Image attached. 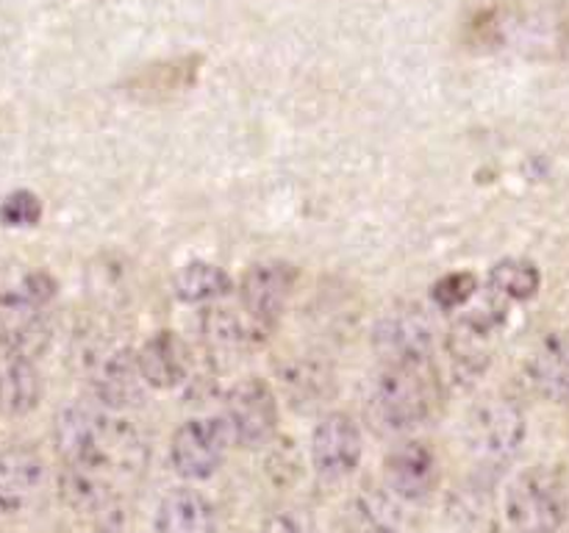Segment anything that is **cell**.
Here are the masks:
<instances>
[{"mask_svg":"<svg viewBox=\"0 0 569 533\" xmlns=\"http://www.w3.org/2000/svg\"><path fill=\"white\" fill-rule=\"evenodd\" d=\"M370 344L381 364H428L437 348V322L420 303H398L378 316Z\"/></svg>","mask_w":569,"mask_h":533,"instance_id":"cell-6","label":"cell"},{"mask_svg":"<svg viewBox=\"0 0 569 533\" xmlns=\"http://www.w3.org/2000/svg\"><path fill=\"white\" fill-rule=\"evenodd\" d=\"M172 292L183 303H214L231 292V275L211 261H187L172 278Z\"/></svg>","mask_w":569,"mask_h":533,"instance_id":"cell-22","label":"cell"},{"mask_svg":"<svg viewBox=\"0 0 569 533\" xmlns=\"http://www.w3.org/2000/svg\"><path fill=\"white\" fill-rule=\"evenodd\" d=\"M81 372L92 400L114 411L137 409L144 403L148 383L139 372L137 353L114 339H94L81 348Z\"/></svg>","mask_w":569,"mask_h":533,"instance_id":"cell-4","label":"cell"},{"mask_svg":"<svg viewBox=\"0 0 569 533\" xmlns=\"http://www.w3.org/2000/svg\"><path fill=\"white\" fill-rule=\"evenodd\" d=\"M53 444L61 464L98 472L111 481H133L148 461V447L122 411L98 400H76L56 414Z\"/></svg>","mask_w":569,"mask_h":533,"instance_id":"cell-1","label":"cell"},{"mask_svg":"<svg viewBox=\"0 0 569 533\" xmlns=\"http://www.w3.org/2000/svg\"><path fill=\"white\" fill-rule=\"evenodd\" d=\"M428 364L389 366L370 381L365 411L370 425L381 436H403L420 428L437 405V383Z\"/></svg>","mask_w":569,"mask_h":533,"instance_id":"cell-2","label":"cell"},{"mask_svg":"<svg viewBox=\"0 0 569 533\" xmlns=\"http://www.w3.org/2000/svg\"><path fill=\"white\" fill-rule=\"evenodd\" d=\"M442 481V464L437 450L420 439L395 444L383 459V489L400 503H422L437 492Z\"/></svg>","mask_w":569,"mask_h":533,"instance_id":"cell-10","label":"cell"},{"mask_svg":"<svg viewBox=\"0 0 569 533\" xmlns=\"http://www.w3.org/2000/svg\"><path fill=\"white\" fill-rule=\"evenodd\" d=\"M42 220V200L39 194L28 192V189H17V192L6 194L0 200V222L9 228H33Z\"/></svg>","mask_w":569,"mask_h":533,"instance_id":"cell-25","label":"cell"},{"mask_svg":"<svg viewBox=\"0 0 569 533\" xmlns=\"http://www.w3.org/2000/svg\"><path fill=\"white\" fill-rule=\"evenodd\" d=\"M137 364L148 389L170 392V389L183 386L189 381L192 353H189V344L176 331H159L139 348Z\"/></svg>","mask_w":569,"mask_h":533,"instance_id":"cell-14","label":"cell"},{"mask_svg":"<svg viewBox=\"0 0 569 533\" xmlns=\"http://www.w3.org/2000/svg\"><path fill=\"white\" fill-rule=\"evenodd\" d=\"M342 533H400L398 505L381 489H361L345 503Z\"/></svg>","mask_w":569,"mask_h":533,"instance_id":"cell-19","label":"cell"},{"mask_svg":"<svg viewBox=\"0 0 569 533\" xmlns=\"http://www.w3.org/2000/svg\"><path fill=\"white\" fill-rule=\"evenodd\" d=\"M526 411L509 398H483L467 414L465 442L481 470L509 466L526 444Z\"/></svg>","mask_w":569,"mask_h":533,"instance_id":"cell-3","label":"cell"},{"mask_svg":"<svg viewBox=\"0 0 569 533\" xmlns=\"http://www.w3.org/2000/svg\"><path fill=\"white\" fill-rule=\"evenodd\" d=\"M200 331H203L206 342L211 350H222V353H244L248 348H253L259 342L261 325H256L253 320H242L239 314H233L226 305H209L200 314Z\"/></svg>","mask_w":569,"mask_h":533,"instance_id":"cell-20","label":"cell"},{"mask_svg":"<svg viewBox=\"0 0 569 533\" xmlns=\"http://www.w3.org/2000/svg\"><path fill=\"white\" fill-rule=\"evenodd\" d=\"M44 394L37 364L22 355L6 353L0 359V416H26Z\"/></svg>","mask_w":569,"mask_h":533,"instance_id":"cell-18","label":"cell"},{"mask_svg":"<svg viewBox=\"0 0 569 533\" xmlns=\"http://www.w3.org/2000/svg\"><path fill=\"white\" fill-rule=\"evenodd\" d=\"M226 420L233 442L248 450H259L270 444L278 433L281 411H278V394L261 378H244L233 383L226 394Z\"/></svg>","mask_w":569,"mask_h":533,"instance_id":"cell-8","label":"cell"},{"mask_svg":"<svg viewBox=\"0 0 569 533\" xmlns=\"http://www.w3.org/2000/svg\"><path fill=\"white\" fill-rule=\"evenodd\" d=\"M56 298V281L50 272L28 266L26 261L0 259V309L28 311L48 309Z\"/></svg>","mask_w":569,"mask_h":533,"instance_id":"cell-16","label":"cell"},{"mask_svg":"<svg viewBox=\"0 0 569 533\" xmlns=\"http://www.w3.org/2000/svg\"><path fill=\"white\" fill-rule=\"evenodd\" d=\"M478 292V278L472 272H450L433 283V303L445 311L465 309Z\"/></svg>","mask_w":569,"mask_h":533,"instance_id":"cell-24","label":"cell"},{"mask_svg":"<svg viewBox=\"0 0 569 533\" xmlns=\"http://www.w3.org/2000/svg\"><path fill=\"white\" fill-rule=\"evenodd\" d=\"M298 266L289 261H259L239 281L242 311L261 328H272L287 311L298 286Z\"/></svg>","mask_w":569,"mask_h":533,"instance_id":"cell-11","label":"cell"},{"mask_svg":"<svg viewBox=\"0 0 569 533\" xmlns=\"http://www.w3.org/2000/svg\"><path fill=\"white\" fill-rule=\"evenodd\" d=\"M233 436L222 416H192L170 439V466L183 481H209L222 470Z\"/></svg>","mask_w":569,"mask_h":533,"instance_id":"cell-7","label":"cell"},{"mask_svg":"<svg viewBox=\"0 0 569 533\" xmlns=\"http://www.w3.org/2000/svg\"><path fill=\"white\" fill-rule=\"evenodd\" d=\"M9 320L0 328V342L3 350L11 355H22V359H37L44 353L50 344L53 328H50L44 309H28V311H6Z\"/></svg>","mask_w":569,"mask_h":533,"instance_id":"cell-21","label":"cell"},{"mask_svg":"<svg viewBox=\"0 0 569 533\" xmlns=\"http://www.w3.org/2000/svg\"><path fill=\"white\" fill-rule=\"evenodd\" d=\"M487 286L489 294L500 298L503 303H526L542 286V272L528 259H500L489 270Z\"/></svg>","mask_w":569,"mask_h":533,"instance_id":"cell-23","label":"cell"},{"mask_svg":"<svg viewBox=\"0 0 569 533\" xmlns=\"http://www.w3.org/2000/svg\"><path fill=\"white\" fill-rule=\"evenodd\" d=\"M503 514L515 533H561L569 520L565 481L548 466L520 472L506 489Z\"/></svg>","mask_w":569,"mask_h":533,"instance_id":"cell-5","label":"cell"},{"mask_svg":"<svg viewBox=\"0 0 569 533\" xmlns=\"http://www.w3.org/2000/svg\"><path fill=\"white\" fill-rule=\"evenodd\" d=\"M156 533H217V509L203 492L178 486L161 497L153 520Z\"/></svg>","mask_w":569,"mask_h":533,"instance_id":"cell-15","label":"cell"},{"mask_svg":"<svg viewBox=\"0 0 569 533\" xmlns=\"http://www.w3.org/2000/svg\"><path fill=\"white\" fill-rule=\"evenodd\" d=\"M256 533H320V527L303 509H278L264 516Z\"/></svg>","mask_w":569,"mask_h":533,"instance_id":"cell-26","label":"cell"},{"mask_svg":"<svg viewBox=\"0 0 569 533\" xmlns=\"http://www.w3.org/2000/svg\"><path fill=\"white\" fill-rule=\"evenodd\" d=\"M528 383L550 403H569V331L542 339L528 359Z\"/></svg>","mask_w":569,"mask_h":533,"instance_id":"cell-17","label":"cell"},{"mask_svg":"<svg viewBox=\"0 0 569 533\" xmlns=\"http://www.w3.org/2000/svg\"><path fill=\"white\" fill-rule=\"evenodd\" d=\"M276 378L287 403L300 414H315V411L328 409V403L337 398V372L315 353H295L278 361Z\"/></svg>","mask_w":569,"mask_h":533,"instance_id":"cell-12","label":"cell"},{"mask_svg":"<svg viewBox=\"0 0 569 533\" xmlns=\"http://www.w3.org/2000/svg\"><path fill=\"white\" fill-rule=\"evenodd\" d=\"M311 466L322 483H342L359 470L365 455V436L353 416L328 411L311 433Z\"/></svg>","mask_w":569,"mask_h":533,"instance_id":"cell-9","label":"cell"},{"mask_svg":"<svg viewBox=\"0 0 569 533\" xmlns=\"http://www.w3.org/2000/svg\"><path fill=\"white\" fill-rule=\"evenodd\" d=\"M48 481L44 459L28 444L0 450V516H20L31 509Z\"/></svg>","mask_w":569,"mask_h":533,"instance_id":"cell-13","label":"cell"}]
</instances>
